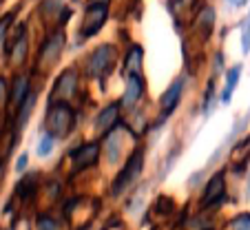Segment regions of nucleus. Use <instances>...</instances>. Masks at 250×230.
Returning <instances> with one entry per match:
<instances>
[{
  "mask_svg": "<svg viewBox=\"0 0 250 230\" xmlns=\"http://www.w3.org/2000/svg\"><path fill=\"white\" fill-rule=\"evenodd\" d=\"M222 195H224V175L219 173L215 177H210V182H208L206 190H204V197H202V208L217 204L222 199Z\"/></svg>",
  "mask_w": 250,
  "mask_h": 230,
  "instance_id": "1a4fd4ad",
  "label": "nucleus"
},
{
  "mask_svg": "<svg viewBox=\"0 0 250 230\" xmlns=\"http://www.w3.org/2000/svg\"><path fill=\"white\" fill-rule=\"evenodd\" d=\"M239 73H241V66H235V69L228 73V82H226V91H224V100H230V93L235 91L237 82H239Z\"/></svg>",
  "mask_w": 250,
  "mask_h": 230,
  "instance_id": "dca6fc26",
  "label": "nucleus"
},
{
  "mask_svg": "<svg viewBox=\"0 0 250 230\" xmlns=\"http://www.w3.org/2000/svg\"><path fill=\"white\" fill-rule=\"evenodd\" d=\"M38 228L40 230H58V224L56 221H51L49 217H42V219L38 221Z\"/></svg>",
  "mask_w": 250,
  "mask_h": 230,
  "instance_id": "412c9836",
  "label": "nucleus"
},
{
  "mask_svg": "<svg viewBox=\"0 0 250 230\" xmlns=\"http://www.w3.org/2000/svg\"><path fill=\"white\" fill-rule=\"evenodd\" d=\"M76 86H78V73L73 69H66L64 73L58 78L56 86H53L51 91V104L56 102H66V100L71 98V95L76 93Z\"/></svg>",
  "mask_w": 250,
  "mask_h": 230,
  "instance_id": "39448f33",
  "label": "nucleus"
},
{
  "mask_svg": "<svg viewBox=\"0 0 250 230\" xmlns=\"http://www.w3.org/2000/svg\"><path fill=\"white\" fill-rule=\"evenodd\" d=\"M118 115H120V106L118 104H109V106L98 115V122H95L98 124V131H102V133L113 131V126L118 124Z\"/></svg>",
  "mask_w": 250,
  "mask_h": 230,
  "instance_id": "9d476101",
  "label": "nucleus"
},
{
  "mask_svg": "<svg viewBox=\"0 0 250 230\" xmlns=\"http://www.w3.org/2000/svg\"><path fill=\"white\" fill-rule=\"evenodd\" d=\"M140 173H142V150H137L135 155L128 160V164L124 166L122 170H120L118 177H115L113 186H111V193H113V197H120L124 190H128V186H131V184L135 182L137 177H140Z\"/></svg>",
  "mask_w": 250,
  "mask_h": 230,
  "instance_id": "7ed1b4c3",
  "label": "nucleus"
},
{
  "mask_svg": "<svg viewBox=\"0 0 250 230\" xmlns=\"http://www.w3.org/2000/svg\"><path fill=\"white\" fill-rule=\"evenodd\" d=\"M100 155V144L98 142H89V144L78 146L73 153H71V162H73V170H84L89 166L95 164Z\"/></svg>",
  "mask_w": 250,
  "mask_h": 230,
  "instance_id": "0eeeda50",
  "label": "nucleus"
},
{
  "mask_svg": "<svg viewBox=\"0 0 250 230\" xmlns=\"http://www.w3.org/2000/svg\"><path fill=\"white\" fill-rule=\"evenodd\" d=\"M51 148H53V137L51 135H47V137H42V142L38 144V155H49L51 153Z\"/></svg>",
  "mask_w": 250,
  "mask_h": 230,
  "instance_id": "6ab92c4d",
  "label": "nucleus"
},
{
  "mask_svg": "<svg viewBox=\"0 0 250 230\" xmlns=\"http://www.w3.org/2000/svg\"><path fill=\"white\" fill-rule=\"evenodd\" d=\"M230 230H250V215L237 217V219L230 224Z\"/></svg>",
  "mask_w": 250,
  "mask_h": 230,
  "instance_id": "a211bd4d",
  "label": "nucleus"
},
{
  "mask_svg": "<svg viewBox=\"0 0 250 230\" xmlns=\"http://www.w3.org/2000/svg\"><path fill=\"white\" fill-rule=\"evenodd\" d=\"M29 95V80L24 78V75H18L14 80V91H11V98H14V102L22 104V100Z\"/></svg>",
  "mask_w": 250,
  "mask_h": 230,
  "instance_id": "ddd939ff",
  "label": "nucleus"
},
{
  "mask_svg": "<svg viewBox=\"0 0 250 230\" xmlns=\"http://www.w3.org/2000/svg\"><path fill=\"white\" fill-rule=\"evenodd\" d=\"M142 49L140 47H133L126 56V75H142Z\"/></svg>",
  "mask_w": 250,
  "mask_h": 230,
  "instance_id": "f8f14e48",
  "label": "nucleus"
},
{
  "mask_svg": "<svg viewBox=\"0 0 250 230\" xmlns=\"http://www.w3.org/2000/svg\"><path fill=\"white\" fill-rule=\"evenodd\" d=\"M182 89H184V82H182V80H175L173 84H170L168 89L162 93V100H160L162 115H168V113H173V108L177 106V102H180V98H182Z\"/></svg>",
  "mask_w": 250,
  "mask_h": 230,
  "instance_id": "6e6552de",
  "label": "nucleus"
},
{
  "mask_svg": "<svg viewBox=\"0 0 250 230\" xmlns=\"http://www.w3.org/2000/svg\"><path fill=\"white\" fill-rule=\"evenodd\" d=\"M44 124H47V131L51 137H66L76 126V113L66 102H53Z\"/></svg>",
  "mask_w": 250,
  "mask_h": 230,
  "instance_id": "f257e3e1",
  "label": "nucleus"
},
{
  "mask_svg": "<svg viewBox=\"0 0 250 230\" xmlns=\"http://www.w3.org/2000/svg\"><path fill=\"white\" fill-rule=\"evenodd\" d=\"M7 95H9V89H7V80H5V78H0V108L5 106Z\"/></svg>",
  "mask_w": 250,
  "mask_h": 230,
  "instance_id": "aec40b11",
  "label": "nucleus"
},
{
  "mask_svg": "<svg viewBox=\"0 0 250 230\" xmlns=\"http://www.w3.org/2000/svg\"><path fill=\"white\" fill-rule=\"evenodd\" d=\"M62 47H64V33H62V31L53 33V36L49 38L47 42H44L42 51H40L38 64L42 66V69H49V66H53V64L58 62V58H60Z\"/></svg>",
  "mask_w": 250,
  "mask_h": 230,
  "instance_id": "423d86ee",
  "label": "nucleus"
},
{
  "mask_svg": "<svg viewBox=\"0 0 250 230\" xmlns=\"http://www.w3.org/2000/svg\"><path fill=\"white\" fill-rule=\"evenodd\" d=\"M24 56H27V40H24V36H22L18 42H16L14 51H11L9 64H11V66H20V64L24 62Z\"/></svg>",
  "mask_w": 250,
  "mask_h": 230,
  "instance_id": "4468645a",
  "label": "nucleus"
},
{
  "mask_svg": "<svg viewBox=\"0 0 250 230\" xmlns=\"http://www.w3.org/2000/svg\"><path fill=\"white\" fill-rule=\"evenodd\" d=\"M126 93H124V104H133L142 93H144V80L142 75H126Z\"/></svg>",
  "mask_w": 250,
  "mask_h": 230,
  "instance_id": "9b49d317",
  "label": "nucleus"
},
{
  "mask_svg": "<svg viewBox=\"0 0 250 230\" xmlns=\"http://www.w3.org/2000/svg\"><path fill=\"white\" fill-rule=\"evenodd\" d=\"M89 5H106L109 7V0H89Z\"/></svg>",
  "mask_w": 250,
  "mask_h": 230,
  "instance_id": "b1692460",
  "label": "nucleus"
},
{
  "mask_svg": "<svg viewBox=\"0 0 250 230\" xmlns=\"http://www.w3.org/2000/svg\"><path fill=\"white\" fill-rule=\"evenodd\" d=\"M106 16H109V7L106 5H89L84 18H82L80 36L82 38H91L93 33H98L100 27L106 22Z\"/></svg>",
  "mask_w": 250,
  "mask_h": 230,
  "instance_id": "20e7f679",
  "label": "nucleus"
},
{
  "mask_svg": "<svg viewBox=\"0 0 250 230\" xmlns=\"http://www.w3.org/2000/svg\"><path fill=\"white\" fill-rule=\"evenodd\" d=\"M250 155V137L244 140L235 150H232V162H246Z\"/></svg>",
  "mask_w": 250,
  "mask_h": 230,
  "instance_id": "f3484780",
  "label": "nucleus"
},
{
  "mask_svg": "<svg viewBox=\"0 0 250 230\" xmlns=\"http://www.w3.org/2000/svg\"><path fill=\"white\" fill-rule=\"evenodd\" d=\"M212 24H215V11H212L210 7H206V9L202 11V16H199V20H197V27L204 31V38L212 31Z\"/></svg>",
  "mask_w": 250,
  "mask_h": 230,
  "instance_id": "2eb2a0df",
  "label": "nucleus"
},
{
  "mask_svg": "<svg viewBox=\"0 0 250 230\" xmlns=\"http://www.w3.org/2000/svg\"><path fill=\"white\" fill-rule=\"evenodd\" d=\"M24 166H27V155H20V157H18V164H16V168L22 170Z\"/></svg>",
  "mask_w": 250,
  "mask_h": 230,
  "instance_id": "4be33fe9",
  "label": "nucleus"
},
{
  "mask_svg": "<svg viewBox=\"0 0 250 230\" xmlns=\"http://www.w3.org/2000/svg\"><path fill=\"white\" fill-rule=\"evenodd\" d=\"M106 230H126V228H124V226H122V224H120V221H118V224L109 226V228H106Z\"/></svg>",
  "mask_w": 250,
  "mask_h": 230,
  "instance_id": "393cba45",
  "label": "nucleus"
},
{
  "mask_svg": "<svg viewBox=\"0 0 250 230\" xmlns=\"http://www.w3.org/2000/svg\"><path fill=\"white\" fill-rule=\"evenodd\" d=\"M113 64H115V47L113 44H102L86 60V73L91 78H104L106 73H111Z\"/></svg>",
  "mask_w": 250,
  "mask_h": 230,
  "instance_id": "f03ea898",
  "label": "nucleus"
},
{
  "mask_svg": "<svg viewBox=\"0 0 250 230\" xmlns=\"http://www.w3.org/2000/svg\"><path fill=\"white\" fill-rule=\"evenodd\" d=\"M7 24H9V20H2V22H0V40H2V38H5V31H7Z\"/></svg>",
  "mask_w": 250,
  "mask_h": 230,
  "instance_id": "5701e85b",
  "label": "nucleus"
}]
</instances>
